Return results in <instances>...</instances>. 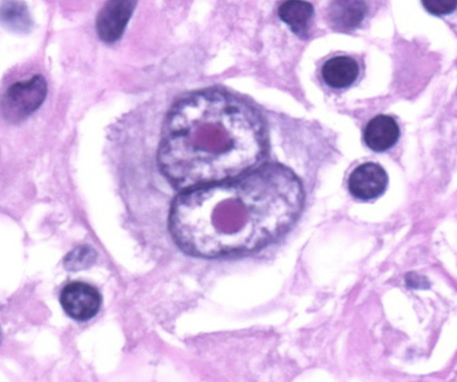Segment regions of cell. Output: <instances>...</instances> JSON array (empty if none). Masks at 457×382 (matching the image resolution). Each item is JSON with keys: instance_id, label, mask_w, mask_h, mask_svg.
<instances>
[{"instance_id": "2", "label": "cell", "mask_w": 457, "mask_h": 382, "mask_svg": "<svg viewBox=\"0 0 457 382\" xmlns=\"http://www.w3.org/2000/svg\"><path fill=\"white\" fill-rule=\"evenodd\" d=\"M159 149L163 171L184 191L247 174L265 157L267 135L251 106L219 90L193 93L171 107Z\"/></svg>"}, {"instance_id": "9", "label": "cell", "mask_w": 457, "mask_h": 382, "mask_svg": "<svg viewBox=\"0 0 457 382\" xmlns=\"http://www.w3.org/2000/svg\"><path fill=\"white\" fill-rule=\"evenodd\" d=\"M0 9V25L5 29L18 34H27L33 29L34 22L25 1L1 0Z\"/></svg>"}, {"instance_id": "11", "label": "cell", "mask_w": 457, "mask_h": 382, "mask_svg": "<svg viewBox=\"0 0 457 382\" xmlns=\"http://www.w3.org/2000/svg\"><path fill=\"white\" fill-rule=\"evenodd\" d=\"M278 15L291 31L297 35L305 34L308 30L314 14L313 5L302 0H289L279 7Z\"/></svg>"}, {"instance_id": "6", "label": "cell", "mask_w": 457, "mask_h": 382, "mask_svg": "<svg viewBox=\"0 0 457 382\" xmlns=\"http://www.w3.org/2000/svg\"><path fill=\"white\" fill-rule=\"evenodd\" d=\"M389 179L385 169L379 164L367 162L355 168L348 180L351 194L363 200L375 198L385 191Z\"/></svg>"}, {"instance_id": "3", "label": "cell", "mask_w": 457, "mask_h": 382, "mask_svg": "<svg viewBox=\"0 0 457 382\" xmlns=\"http://www.w3.org/2000/svg\"><path fill=\"white\" fill-rule=\"evenodd\" d=\"M47 92V81L40 74L15 82L1 96L0 110L2 117L10 123L24 120L42 105Z\"/></svg>"}, {"instance_id": "7", "label": "cell", "mask_w": 457, "mask_h": 382, "mask_svg": "<svg viewBox=\"0 0 457 382\" xmlns=\"http://www.w3.org/2000/svg\"><path fill=\"white\" fill-rule=\"evenodd\" d=\"M399 125L391 116L380 114L368 123L364 133L367 146L375 152H383L394 146L400 137Z\"/></svg>"}, {"instance_id": "10", "label": "cell", "mask_w": 457, "mask_h": 382, "mask_svg": "<svg viewBox=\"0 0 457 382\" xmlns=\"http://www.w3.org/2000/svg\"><path fill=\"white\" fill-rule=\"evenodd\" d=\"M367 11V5L362 0H334L328 6L327 15L335 27L351 29L360 25Z\"/></svg>"}, {"instance_id": "14", "label": "cell", "mask_w": 457, "mask_h": 382, "mask_svg": "<svg viewBox=\"0 0 457 382\" xmlns=\"http://www.w3.org/2000/svg\"><path fill=\"white\" fill-rule=\"evenodd\" d=\"M405 282L407 287L415 290L428 289L431 286L430 282L425 275L415 272H410L405 274Z\"/></svg>"}, {"instance_id": "5", "label": "cell", "mask_w": 457, "mask_h": 382, "mask_svg": "<svg viewBox=\"0 0 457 382\" xmlns=\"http://www.w3.org/2000/svg\"><path fill=\"white\" fill-rule=\"evenodd\" d=\"M137 4L134 0L107 1L99 10L95 20V28L99 39L111 44L122 36Z\"/></svg>"}, {"instance_id": "13", "label": "cell", "mask_w": 457, "mask_h": 382, "mask_svg": "<svg viewBox=\"0 0 457 382\" xmlns=\"http://www.w3.org/2000/svg\"><path fill=\"white\" fill-rule=\"evenodd\" d=\"M421 3L427 12L436 16L451 14L457 8L456 0H423Z\"/></svg>"}, {"instance_id": "4", "label": "cell", "mask_w": 457, "mask_h": 382, "mask_svg": "<svg viewBox=\"0 0 457 382\" xmlns=\"http://www.w3.org/2000/svg\"><path fill=\"white\" fill-rule=\"evenodd\" d=\"M102 296L94 287L83 282H73L62 289L59 302L64 312L74 320H89L98 313Z\"/></svg>"}, {"instance_id": "8", "label": "cell", "mask_w": 457, "mask_h": 382, "mask_svg": "<svg viewBox=\"0 0 457 382\" xmlns=\"http://www.w3.org/2000/svg\"><path fill=\"white\" fill-rule=\"evenodd\" d=\"M359 67L357 61L346 55H339L329 59L321 68L325 83L336 89L349 86L357 80Z\"/></svg>"}, {"instance_id": "12", "label": "cell", "mask_w": 457, "mask_h": 382, "mask_svg": "<svg viewBox=\"0 0 457 382\" xmlns=\"http://www.w3.org/2000/svg\"><path fill=\"white\" fill-rule=\"evenodd\" d=\"M96 258V253L94 249L83 245L70 251L64 257L63 264L67 270L77 272L91 266Z\"/></svg>"}, {"instance_id": "1", "label": "cell", "mask_w": 457, "mask_h": 382, "mask_svg": "<svg viewBox=\"0 0 457 382\" xmlns=\"http://www.w3.org/2000/svg\"><path fill=\"white\" fill-rule=\"evenodd\" d=\"M297 177L277 166L181 191L170 212L171 232L185 251L214 257L251 251L286 233L304 202Z\"/></svg>"}]
</instances>
